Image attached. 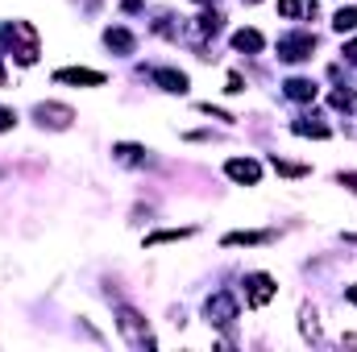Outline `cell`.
I'll return each instance as SVG.
<instances>
[{
    "label": "cell",
    "mask_w": 357,
    "mask_h": 352,
    "mask_svg": "<svg viewBox=\"0 0 357 352\" xmlns=\"http://www.w3.org/2000/svg\"><path fill=\"white\" fill-rule=\"evenodd\" d=\"M0 42H4V54H13L21 67L38 63V29L29 21H4L0 25Z\"/></svg>",
    "instance_id": "cell-1"
},
{
    "label": "cell",
    "mask_w": 357,
    "mask_h": 352,
    "mask_svg": "<svg viewBox=\"0 0 357 352\" xmlns=\"http://www.w3.org/2000/svg\"><path fill=\"white\" fill-rule=\"evenodd\" d=\"M116 332H121L133 349H154V336H150L142 311H133V307H125V303L116 307Z\"/></svg>",
    "instance_id": "cell-2"
},
{
    "label": "cell",
    "mask_w": 357,
    "mask_h": 352,
    "mask_svg": "<svg viewBox=\"0 0 357 352\" xmlns=\"http://www.w3.org/2000/svg\"><path fill=\"white\" fill-rule=\"evenodd\" d=\"M312 50H316V33H307V29H295V33H287L278 42L282 63H303V58H312Z\"/></svg>",
    "instance_id": "cell-3"
},
{
    "label": "cell",
    "mask_w": 357,
    "mask_h": 352,
    "mask_svg": "<svg viewBox=\"0 0 357 352\" xmlns=\"http://www.w3.org/2000/svg\"><path fill=\"white\" fill-rule=\"evenodd\" d=\"M33 120H38V129H50V133H63V129H71V120H75V108H67V104H38L33 108Z\"/></svg>",
    "instance_id": "cell-4"
},
{
    "label": "cell",
    "mask_w": 357,
    "mask_h": 352,
    "mask_svg": "<svg viewBox=\"0 0 357 352\" xmlns=\"http://www.w3.org/2000/svg\"><path fill=\"white\" fill-rule=\"evenodd\" d=\"M204 319H208L212 328H229V323L237 319V298H233L229 290H216V294L204 303Z\"/></svg>",
    "instance_id": "cell-5"
},
{
    "label": "cell",
    "mask_w": 357,
    "mask_h": 352,
    "mask_svg": "<svg viewBox=\"0 0 357 352\" xmlns=\"http://www.w3.org/2000/svg\"><path fill=\"white\" fill-rule=\"evenodd\" d=\"M274 290H278V286H274V278H270V273H262V269L245 273V307H254V311H258V307H266L270 298H274Z\"/></svg>",
    "instance_id": "cell-6"
},
{
    "label": "cell",
    "mask_w": 357,
    "mask_h": 352,
    "mask_svg": "<svg viewBox=\"0 0 357 352\" xmlns=\"http://www.w3.org/2000/svg\"><path fill=\"white\" fill-rule=\"evenodd\" d=\"M225 175L233 178V182L258 186V182H262V166H258L254 158H229V162H225Z\"/></svg>",
    "instance_id": "cell-7"
},
{
    "label": "cell",
    "mask_w": 357,
    "mask_h": 352,
    "mask_svg": "<svg viewBox=\"0 0 357 352\" xmlns=\"http://www.w3.org/2000/svg\"><path fill=\"white\" fill-rule=\"evenodd\" d=\"M54 83H79V88H104V71H88V67H67V71H54Z\"/></svg>",
    "instance_id": "cell-8"
},
{
    "label": "cell",
    "mask_w": 357,
    "mask_h": 352,
    "mask_svg": "<svg viewBox=\"0 0 357 352\" xmlns=\"http://www.w3.org/2000/svg\"><path fill=\"white\" fill-rule=\"evenodd\" d=\"M150 79H154L162 91H171V95H183V91H187V75L175 71V67H154V71H150Z\"/></svg>",
    "instance_id": "cell-9"
},
{
    "label": "cell",
    "mask_w": 357,
    "mask_h": 352,
    "mask_svg": "<svg viewBox=\"0 0 357 352\" xmlns=\"http://www.w3.org/2000/svg\"><path fill=\"white\" fill-rule=\"evenodd\" d=\"M104 46L116 50V54H133V50H137V38H133L125 25H108V29H104Z\"/></svg>",
    "instance_id": "cell-10"
},
{
    "label": "cell",
    "mask_w": 357,
    "mask_h": 352,
    "mask_svg": "<svg viewBox=\"0 0 357 352\" xmlns=\"http://www.w3.org/2000/svg\"><path fill=\"white\" fill-rule=\"evenodd\" d=\"M262 46H266V38L258 29H237L233 33V50H241V54H258Z\"/></svg>",
    "instance_id": "cell-11"
},
{
    "label": "cell",
    "mask_w": 357,
    "mask_h": 352,
    "mask_svg": "<svg viewBox=\"0 0 357 352\" xmlns=\"http://www.w3.org/2000/svg\"><path fill=\"white\" fill-rule=\"evenodd\" d=\"M278 17L295 21V17H316V0H278Z\"/></svg>",
    "instance_id": "cell-12"
},
{
    "label": "cell",
    "mask_w": 357,
    "mask_h": 352,
    "mask_svg": "<svg viewBox=\"0 0 357 352\" xmlns=\"http://www.w3.org/2000/svg\"><path fill=\"white\" fill-rule=\"evenodd\" d=\"M282 91H287V99H295V104L316 99V83H312V79H287V83H282Z\"/></svg>",
    "instance_id": "cell-13"
},
{
    "label": "cell",
    "mask_w": 357,
    "mask_h": 352,
    "mask_svg": "<svg viewBox=\"0 0 357 352\" xmlns=\"http://www.w3.org/2000/svg\"><path fill=\"white\" fill-rule=\"evenodd\" d=\"M274 241V232H229L220 245L225 249H237V245H270Z\"/></svg>",
    "instance_id": "cell-14"
},
{
    "label": "cell",
    "mask_w": 357,
    "mask_h": 352,
    "mask_svg": "<svg viewBox=\"0 0 357 352\" xmlns=\"http://www.w3.org/2000/svg\"><path fill=\"white\" fill-rule=\"evenodd\" d=\"M112 154H116V162H125V166H142V162H150L146 150H142V145H129V141H121Z\"/></svg>",
    "instance_id": "cell-15"
},
{
    "label": "cell",
    "mask_w": 357,
    "mask_h": 352,
    "mask_svg": "<svg viewBox=\"0 0 357 352\" xmlns=\"http://www.w3.org/2000/svg\"><path fill=\"white\" fill-rule=\"evenodd\" d=\"M195 228H162V232H154V237H146V245L154 249V245H167V241H187Z\"/></svg>",
    "instance_id": "cell-16"
},
{
    "label": "cell",
    "mask_w": 357,
    "mask_h": 352,
    "mask_svg": "<svg viewBox=\"0 0 357 352\" xmlns=\"http://www.w3.org/2000/svg\"><path fill=\"white\" fill-rule=\"evenodd\" d=\"M291 129H295L299 137H320V141H324V137L333 133V129H328V125H320V120H295Z\"/></svg>",
    "instance_id": "cell-17"
},
{
    "label": "cell",
    "mask_w": 357,
    "mask_h": 352,
    "mask_svg": "<svg viewBox=\"0 0 357 352\" xmlns=\"http://www.w3.org/2000/svg\"><path fill=\"white\" fill-rule=\"evenodd\" d=\"M333 29L337 33H349V29H357V8L349 4V8H341L337 17H333Z\"/></svg>",
    "instance_id": "cell-18"
},
{
    "label": "cell",
    "mask_w": 357,
    "mask_h": 352,
    "mask_svg": "<svg viewBox=\"0 0 357 352\" xmlns=\"http://www.w3.org/2000/svg\"><path fill=\"white\" fill-rule=\"evenodd\" d=\"M299 332H303V340H320V323H316V311H307V307H303V315H299Z\"/></svg>",
    "instance_id": "cell-19"
},
{
    "label": "cell",
    "mask_w": 357,
    "mask_h": 352,
    "mask_svg": "<svg viewBox=\"0 0 357 352\" xmlns=\"http://www.w3.org/2000/svg\"><path fill=\"white\" fill-rule=\"evenodd\" d=\"M270 166H274L278 175H287V178H303V175H307V166H303V162H282V158H270Z\"/></svg>",
    "instance_id": "cell-20"
},
{
    "label": "cell",
    "mask_w": 357,
    "mask_h": 352,
    "mask_svg": "<svg viewBox=\"0 0 357 352\" xmlns=\"http://www.w3.org/2000/svg\"><path fill=\"white\" fill-rule=\"evenodd\" d=\"M333 108H341V112H357V95L354 91H333Z\"/></svg>",
    "instance_id": "cell-21"
},
{
    "label": "cell",
    "mask_w": 357,
    "mask_h": 352,
    "mask_svg": "<svg viewBox=\"0 0 357 352\" xmlns=\"http://www.w3.org/2000/svg\"><path fill=\"white\" fill-rule=\"evenodd\" d=\"M13 125H17V112L13 108H0V133H8Z\"/></svg>",
    "instance_id": "cell-22"
},
{
    "label": "cell",
    "mask_w": 357,
    "mask_h": 352,
    "mask_svg": "<svg viewBox=\"0 0 357 352\" xmlns=\"http://www.w3.org/2000/svg\"><path fill=\"white\" fill-rule=\"evenodd\" d=\"M337 182H341V186H349V191L357 195V175H354V170H341V175H337Z\"/></svg>",
    "instance_id": "cell-23"
},
{
    "label": "cell",
    "mask_w": 357,
    "mask_h": 352,
    "mask_svg": "<svg viewBox=\"0 0 357 352\" xmlns=\"http://www.w3.org/2000/svg\"><path fill=\"white\" fill-rule=\"evenodd\" d=\"M225 91H229V95H237V91H245V88H241V75H229V88H225Z\"/></svg>",
    "instance_id": "cell-24"
},
{
    "label": "cell",
    "mask_w": 357,
    "mask_h": 352,
    "mask_svg": "<svg viewBox=\"0 0 357 352\" xmlns=\"http://www.w3.org/2000/svg\"><path fill=\"white\" fill-rule=\"evenodd\" d=\"M345 58H349V63H354V67H357V38H354V42H349V46H345Z\"/></svg>",
    "instance_id": "cell-25"
},
{
    "label": "cell",
    "mask_w": 357,
    "mask_h": 352,
    "mask_svg": "<svg viewBox=\"0 0 357 352\" xmlns=\"http://www.w3.org/2000/svg\"><path fill=\"white\" fill-rule=\"evenodd\" d=\"M345 303H354V307H357V282L349 286V290H345Z\"/></svg>",
    "instance_id": "cell-26"
},
{
    "label": "cell",
    "mask_w": 357,
    "mask_h": 352,
    "mask_svg": "<svg viewBox=\"0 0 357 352\" xmlns=\"http://www.w3.org/2000/svg\"><path fill=\"white\" fill-rule=\"evenodd\" d=\"M0 88H4V67H0Z\"/></svg>",
    "instance_id": "cell-27"
},
{
    "label": "cell",
    "mask_w": 357,
    "mask_h": 352,
    "mask_svg": "<svg viewBox=\"0 0 357 352\" xmlns=\"http://www.w3.org/2000/svg\"><path fill=\"white\" fill-rule=\"evenodd\" d=\"M250 4H258V0H250Z\"/></svg>",
    "instance_id": "cell-28"
}]
</instances>
